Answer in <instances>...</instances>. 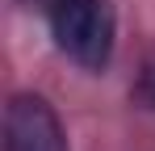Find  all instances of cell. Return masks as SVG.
I'll list each match as a JSON object with an SVG mask.
<instances>
[{"mask_svg": "<svg viewBox=\"0 0 155 151\" xmlns=\"http://www.w3.org/2000/svg\"><path fill=\"white\" fill-rule=\"evenodd\" d=\"M4 151H67L63 122L34 92H17L4 113Z\"/></svg>", "mask_w": 155, "mask_h": 151, "instance_id": "2", "label": "cell"}, {"mask_svg": "<svg viewBox=\"0 0 155 151\" xmlns=\"http://www.w3.org/2000/svg\"><path fill=\"white\" fill-rule=\"evenodd\" d=\"M138 101H143L147 109H155V63H147V67H143V80H138Z\"/></svg>", "mask_w": 155, "mask_h": 151, "instance_id": "3", "label": "cell"}, {"mask_svg": "<svg viewBox=\"0 0 155 151\" xmlns=\"http://www.w3.org/2000/svg\"><path fill=\"white\" fill-rule=\"evenodd\" d=\"M51 34L67 59L101 72L113 59L117 17L109 0H51Z\"/></svg>", "mask_w": 155, "mask_h": 151, "instance_id": "1", "label": "cell"}]
</instances>
